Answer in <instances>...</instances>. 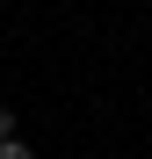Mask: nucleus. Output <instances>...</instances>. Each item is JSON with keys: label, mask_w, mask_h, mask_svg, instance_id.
I'll use <instances>...</instances> for the list:
<instances>
[{"label": "nucleus", "mask_w": 152, "mask_h": 159, "mask_svg": "<svg viewBox=\"0 0 152 159\" xmlns=\"http://www.w3.org/2000/svg\"><path fill=\"white\" fill-rule=\"evenodd\" d=\"M0 159H36V152L22 145V138H7V145H0Z\"/></svg>", "instance_id": "f257e3e1"}, {"label": "nucleus", "mask_w": 152, "mask_h": 159, "mask_svg": "<svg viewBox=\"0 0 152 159\" xmlns=\"http://www.w3.org/2000/svg\"><path fill=\"white\" fill-rule=\"evenodd\" d=\"M15 138V109H0V145H7Z\"/></svg>", "instance_id": "f03ea898"}]
</instances>
